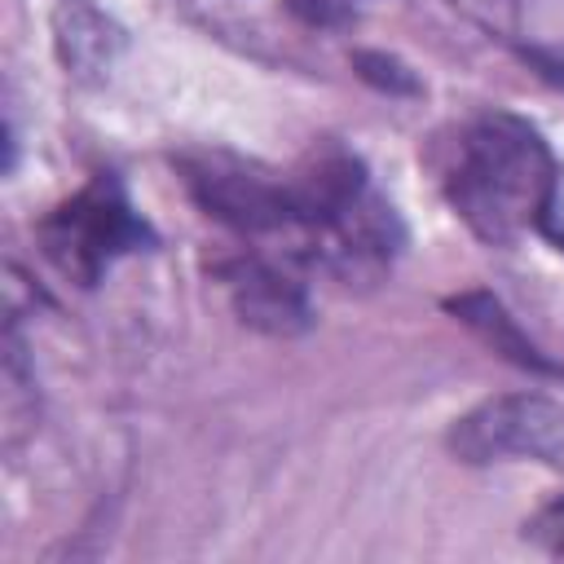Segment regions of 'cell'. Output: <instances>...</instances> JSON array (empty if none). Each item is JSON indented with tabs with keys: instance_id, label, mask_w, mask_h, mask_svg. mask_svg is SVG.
Here are the masks:
<instances>
[{
	"instance_id": "6da1fadb",
	"label": "cell",
	"mask_w": 564,
	"mask_h": 564,
	"mask_svg": "<svg viewBox=\"0 0 564 564\" xmlns=\"http://www.w3.org/2000/svg\"><path fill=\"white\" fill-rule=\"evenodd\" d=\"M445 194L467 229L494 247L538 229L560 194L542 132L502 110L476 115L449 150Z\"/></svg>"
},
{
	"instance_id": "3957f363",
	"label": "cell",
	"mask_w": 564,
	"mask_h": 564,
	"mask_svg": "<svg viewBox=\"0 0 564 564\" xmlns=\"http://www.w3.org/2000/svg\"><path fill=\"white\" fill-rule=\"evenodd\" d=\"M194 203L238 234H295L291 181L264 172L229 150H198L181 159Z\"/></svg>"
},
{
	"instance_id": "8992f818",
	"label": "cell",
	"mask_w": 564,
	"mask_h": 564,
	"mask_svg": "<svg viewBox=\"0 0 564 564\" xmlns=\"http://www.w3.org/2000/svg\"><path fill=\"white\" fill-rule=\"evenodd\" d=\"M53 48L66 75L93 84L115 66L123 31L93 0H53Z\"/></svg>"
},
{
	"instance_id": "9c48e42d",
	"label": "cell",
	"mask_w": 564,
	"mask_h": 564,
	"mask_svg": "<svg viewBox=\"0 0 564 564\" xmlns=\"http://www.w3.org/2000/svg\"><path fill=\"white\" fill-rule=\"evenodd\" d=\"M449 4L463 9L489 35H511L516 31V0H449Z\"/></svg>"
},
{
	"instance_id": "ba28073f",
	"label": "cell",
	"mask_w": 564,
	"mask_h": 564,
	"mask_svg": "<svg viewBox=\"0 0 564 564\" xmlns=\"http://www.w3.org/2000/svg\"><path fill=\"white\" fill-rule=\"evenodd\" d=\"M352 62H357V70H361L370 84H379V88H388V93H419V79H414L397 57H383V53H357Z\"/></svg>"
},
{
	"instance_id": "7a4b0ae2",
	"label": "cell",
	"mask_w": 564,
	"mask_h": 564,
	"mask_svg": "<svg viewBox=\"0 0 564 564\" xmlns=\"http://www.w3.org/2000/svg\"><path fill=\"white\" fill-rule=\"evenodd\" d=\"M35 238H40V251L48 256V264L79 282V286H97L101 273L137 251V247H150V225L137 216V207L128 203L119 176L110 172H97L79 194L62 198L40 225H35Z\"/></svg>"
},
{
	"instance_id": "52a82bcc",
	"label": "cell",
	"mask_w": 564,
	"mask_h": 564,
	"mask_svg": "<svg viewBox=\"0 0 564 564\" xmlns=\"http://www.w3.org/2000/svg\"><path fill=\"white\" fill-rule=\"evenodd\" d=\"M445 308H449L454 317H463L485 344H494V352L511 357L516 366H524V370H551V375L560 370V366H551V361L520 335V326L507 317V308H502L489 291H463V295H449Z\"/></svg>"
},
{
	"instance_id": "5b68a950",
	"label": "cell",
	"mask_w": 564,
	"mask_h": 564,
	"mask_svg": "<svg viewBox=\"0 0 564 564\" xmlns=\"http://www.w3.org/2000/svg\"><path fill=\"white\" fill-rule=\"evenodd\" d=\"M216 273L225 282V295H229L242 326L264 330V335L308 330V322H313L308 295H304V282L291 269H282L264 256H238V260H225Z\"/></svg>"
},
{
	"instance_id": "277c9868",
	"label": "cell",
	"mask_w": 564,
	"mask_h": 564,
	"mask_svg": "<svg viewBox=\"0 0 564 564\" xmlns=\"http://www.w3.org/2000/svg\"><path fill=\"white\" fill-rule=\"evenodd\" d=\"M449 449L463 463L538 458L564 471V405L538 392H511L480 401L449 427Z\"/></svg>"
},
{
	"instance_id": "8fae6325",
	"label": "cell",
	"mask_w": 564,
	"mask_h": 564,
	"mask_svg": "<svg viewBox=\"0 0 564 564\" xmlns=\"http://www.w3.org/2000/svg\"><path fill=\"white\" fill-rule=\"evenodd\" d=\"M352 4H357V0H291V9H295L304 22H313V26H335V22H344V18L352 13Z\"/></svg>"
},
{
	"instance_id": "30bf717a",
	"label": "cell",
	"mask_w": 564,
	"mask_h": 564,
	"mask_svg": "<svg viewBox=\"0 0 564 564\" xmlns=\"http://www.w3.org/2000/svg\"><path fill=\"white\" fill-rule=\"evenodd\" d=\"M524 538L538 542V546H546V551H560V555H564V498H555V502H546L538 516H529V520H524Z\"/></svg>"
}]
</instances>
